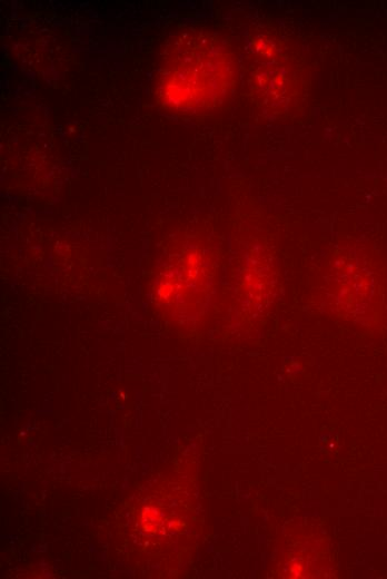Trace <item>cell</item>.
<instances>
[{
	"label": "cell",
	"mask_w": 387,
	"mask_h": 579,
	"mask_svg": "<svg viewBox=\"0 0 387 579\" xmlns=\"http://www.w3.org/2000/svg\"><path fill=\"white\" fill-rule=\"evenodd\" d=\"M235 80L231 52L209 32L181 36L165 58L159 76V99L181 112L212 109L227 98Z\"/></svg>",
	"instance_id": "cell-1"
},
{
	"label": "cell",
	"mask_w": 387,
	"mask_h": 579,
	"mask_svg": "<svg viewBox=\"0 0 387 579\" xmlns=\"http://www.w3.org/2000/svg\"><path fill=\"white\" fill-rule=\"evenodd\" d=\"M347 268L326 272L330 276L325 281V300L331 301L330 307L347 310L345 315L373 316L381 300L377 272L358 266L357 271Z\"/></svg>",
	"instance_id": "cell-2"
}]
</instances>
